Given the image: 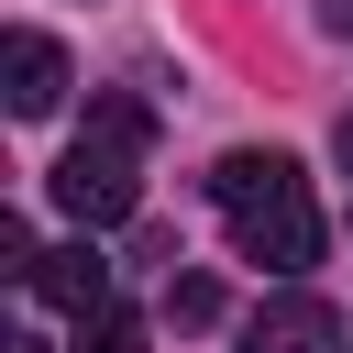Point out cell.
<instances>
[{
    "label": "cell",
    "mask_w": 353,
    "mask_h": 353,
    "mask_svg": "<svg viewBox=\"0 0 353 353\" xmlns=\"http://www.w3.org/2000/svg\"><path fill=\"white\" fill-rule=\"evenodd\" d=\"M143 143H154V121H143L132 99H88V132L55 154V199H66L88 232L132 221V210H143Z\"/></svg>",
    "instance_id": "2"
},
{
    "label": "cell",
    "mask_w": 353,
    "mask_h": 353,
    "mask_svg": "<svg viewBox=\"0 0 353 353\" xmlns=\"http://www.w3.org/2000/svg\"><path fill=\"white\" fill-rule=\"evenodd\" d=\"M331 154H342V165H353V110H342V132H331Z\"/></svg>",
    "instance_id": "10"
},
{
    "label": "cell",
    "mask_w": 353,
    "mask_h": 353,
    "mask_svg": "<svg viewBox=\"0 0 353 353\" xmlns=\"http://www.w3.org/2000/svg\"><path fill=\"white\" fill-rule=\"evenodd\" d=\"M320 22H331V33H353V0H320Z\"/></svg>",
    "instance_id": "9"
},
{
    "label": "cell",
    "mask_w": 353,
    "mask_h": 353,
    "mask_svg": "<svg viewBox=\"0 0 353 353\" xmlns=\"http://www.w3.org/2000/svg\"><path fill=\"white\" fill-rule=\"evenodd\" d=\"M0 353H44V342H33V331H11V342H0Z\"/></svg>",
    "instance_id": "11"
},
{
    "label": "cell",
    "mask_w": 353,
    "mask_h": 353,
    "mask_svg": "<svg viewBox=\"0 0 353 353\" xmlns=\"http://www.w3.org/2000/svg\"><path fill=\"white\" fill-rule=\"evenodd\" d=\"M77 353H143V309H121V298H99V309L77 320Z\"/></svg>",
    "instance_id": "6"
},
{
    "label": "cell",
    "mask_w": 353,
    "mask_h": 353,
    "mask_svg": "<svg viewBox=\"0 0 353 353\" xmlns=\"http://www.w3.org/2000/svg\"><path fill=\"white\" fill-rule=\"evenodd\" d=\"M210 199H221V221H232V243H243V265H265V276H298V265H320V210H309V176H298V154H221L210 165Z\"/></svg>",
    "instance_id": "1"
},
{
    "label": "cell",
    "mask_w": 353,
    "mask_h": 353,
    "mask_svg": "<svg viewBox=\"0 0 353 353\" xmlns=\"http://www.w3.org/2000/svg\"><path fill=\"white\" fill-rule=\"evenodd\" d=\"M0 88H11L22 121H44V110L66 99V44H55V33H11V44H0Z\"/></svg>",
    "instance_id": "4"
},
{
    "label": "cell",
    "mask_w": 353,
    "mask_h": 353,
    "mask_svg": "<svg viewBox=\"0 0 353 353\" xmlns=\"http://www.w3.org/2000/svg\"><path fill=\"white\" fill-rule=\"evenodd\" d=\"M33 298H44V309H66V320H88V309L110 298L99 243H55V254H33Z\"/></svg>",
    "instance_id": "5"
},
{
    "label": "cell",
    "mask_w": 353,
    "mask_h": 353,
    "mask_svg": "<svg viewBox=\"0 0 353 353\" xmlns=\"http://www.w3.org/2000/svg\"><path fill=\"white\" fill-rule=\"evenodd\" d=\"M243 353H342V309L309 298V287H287V298H265L243 320Z\"/></svg>",
    "instance_id": "3"
},
{
    "label": "cell",
    "mask_w": 353,
    "mask_h": 353,
    "mask_svg": "<svg viewBox=\"0 0 353 353\" xmlns=\"http://www.w3.org/2000/svg\"><path fill=\"white\" fill-rule=\"evenodd\" d=\"M165 320L176 331H210L221 320V276H165Z\"/></svg>",
    "instance_id": "7"
},
{
    "label": "cell",
    "mask_w": 353,
    "mask_h": 353,
    "mask_svg": "<svg viewBox=\"0 0 353 353\" xmlns=\"http://www.w3.org/2000/svg\"><path fill=\"white\" fill-rule=\"evenodd\" d=\"M0 265H22V276H33V221H22V210H0Z\"/></svg>",
    "instance_id": "8"
}]
</instances>
